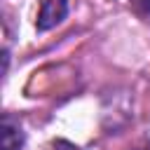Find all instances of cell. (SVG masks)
<instances>
[{"mask_svg": "<svg viewBox=\"0 0 150 150\" xmlns=\"http://www.w3.org/2000/svg\"><path fill=\"white\" fill-rule=\"evenodd\" d=\"M68 14V0H42L35 26L38 30H49L54 26H59Z\"/></svg>", "mask_w": 150, "mask_h": 150, "instance_id": "6da1fadb", "label": "cell"}, {"mask_svg": "<svg viewBox=\"0 0 150 150\" xmlns=\"http://www.w3.org/2000/svg\"><path fill=\"white\" fill-rule=\"evenodd\" d=\"M54 150H80V148L73 145V143H68V141H56L54 143Z\"/></svg>", "mask_w": 150, "mask_h": 150, "instance_id": "277c9868", "label": "cell"}, {"mask_svg": "<svg viewBox=\"0 0 150 150\" xmlns=\"http://www.w3.org/2000/svg\"><path fill=\"white\" fill-rule=\"evenodd\" d=\"M0 145L2 150H19L23 145V129L19 120L7 112L2 115V122H0Z\"/></svg>", "mask_w": 150, "mask_h": 150, "instance_id": "7a4b0ae2", "label": "cell"}, {"mask_svg": "<svg viewBox=\"0 0 150 150\" xmlns=\"http://www.w3.org/2000/svg\"><path fill=\"white\" fill-rule=\"evenodd\" d=\"M129 2L141 16H150V0H129Z\"/></svg>", "mask_w": 150, "mask_h": 150, "instance_id": "3957f363", "label": "cell"}]
</instances>
